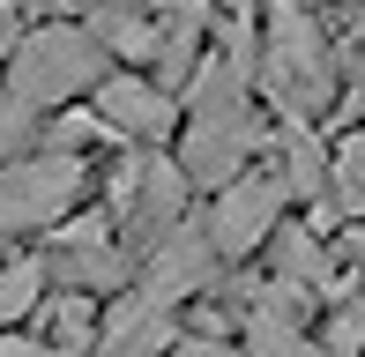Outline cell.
<instances>
[{
  "label": "cell",
  "mask_w": 365,
  "mask_h": 357,
  "mask_svg": "<svg viewBox=\"0 0 365 357\" xmlns=\"http://www.w3.org/2000/svg\"><path fill=\"white\" fill-rule=\"evenodd\" d=\"M105 60H112V45L97 38V23H68V15H53V23L23 30V45H15V60L0 75H8V90L23 97V105L60 112L68 97H82V90L105 82Z\"/></svg>",
  "instance_id": "cell-1"
},
{
  "label": "cell",
  "mask_w": 365,
  "mask_h": 357,
  "mask_svg": "<svg viewBox=\"0 0 365 357\" xmlns=\"http://www.w3.org/2000/svg\"><path fill=\"white\" fill-rule=\"evenodd\" d=\"M261 90L284 119H313L336 97V68H328V38L306 15V0H269L261 23Z\"/></svg>",
  "instance_id": "cell-2"
},
{
  "label": "cell",
  "mask_w": 365,
  "mask_h": 357,
  "mask_svg": "<svg viewBox=\"0 0 365 357\" xmlns=\"http://www.w3.org/2000/svg\"><path fill=\"white\" fill-rule=\"evenodd\" d=\"M90 193V156L82 149H23L0 164V231L23 238V231H60L68 208H82Z\"/></svg>",
  "instance_id": "cell-3"
},
{
  "label": "cell",
  "mask_w": 365,
  "mask_h": 357,
  "mask_svg": "<svg viewBox=\"0 0 365 357\" xmlns=\"http://www.w3.org/2000/svg\"><path fill=\"white\" fill-rule=\"evenodd\" d=\"M187 193H194V178H187L179 156L127 149L120 171H112V216H120V231H135V238H164L179 223V208H187Z\"/></svg>",
  "instance_id": "cell-4"
},
{
  "label": "cell",
  "mask_w": 365,
  "mask_h": 357,
  "mask_svg": "<svg viewBox=\"0 0 365 357\" xmlns=\"http://www.w3.org/2000/svg\"><path fill=\"white\" fill-rule=\"evenodd\" d=\"M90 112L112 127V142H127V149H164V142L179 134V97L157 82L149 68H127V75H105V82L90 90Z\"/></svg>",
  "instance_id": "cell-5"
},
{
  "label": "cell",
  "mask_w": 365,
  "mask_h": 357,
  "mask_svg": "<svg viewBox=\"0 0 365 357\" xmlns=\"http://www.w3.org/2000/svg\"><path fill=\"white\" fill-rule=\"evenodd\" d=\"M284 201H291L284 171H239V178H231L217 201H209V238L224 246V261L269 246V238L284 231Z\"/></svg>",
  "instance_id": "cell-6"
},
{
  "label": "cell",
  "mask_w": 365,
  "mask_h": 357,
  "mask_svg": "<svg viewBox=\"0 0 365 357\" xmlns=\"http://www.w3.org/2000/svg\"><path fill=\"white\" fill-rule=\"evenodd\" d=\"M217 261H224V246L209 238V223H172V231L149 246V261H142V290L164 298V305H179V298H194V290H209Z\"/></svg>",
  "instance_id": "cell-7"
},
{
  "label": "cell",
  "mask_w": 365,
  "mask_h": 357,
  "mask_svg": "<svg viewBox=\"0 0 365 357\" xmlns=\"http://www.w3.org/2000/svg\"><path fill=\"white\" fill-rule=\"evenodd\" d=\"M179 328H172V305L135 290V298H112L105 305V328H97V357H172Z\"/></svg>",
  "instance_id": "cell-8"
},
{
  "label": "cell",
  "mask_w": 365,
  "mask_h": 357,
  "mask_svg": "<svg viewBox=\"0 0 365 357\" xmlns=\"http://www.w3.org/2000/svg\"><path fill=\"white\" fill-rule=\"evenodd\" d=\"M276 171H284L291 201H321V193H328V171H336V149H328L306 119H284V134H276Z\"/></svg>",
  "instance_id": "cell-9"
},
{
  "label": "cell",
  "mask_w": 365,
  "mask_h": 357,
  "mask_svg": "<svg viewBox=\"0 0 365 357\" xmlns=\"http://www.w3.org/2000/svg\"><path fill=\"white\" fill-rule=\"evenodd\" d=\"M45 298H53V261H38V253L0 261V335H15L23 320H38Z\"/></svg>",
  "instance_id": "cell-10"
},
{
  "label": "cell",
  "mask_w": 365,
  "mask_h": 357,
  "mask_svg": "<svg viewBox=\"0 0 365 357\" xmlns=\"http://www.w3.org/2000/svg\"><path fill=\"white\" fill-rule=\"evenodd\" d=\"M269 275H276V283H298V290L321 283V275H328V246L306 231V223H291V231L269 238Z\"/></svg>",
  "instance_id": "cell-11"
},
{
  "label": "cell",
  "mask_w": 365,
  "mask_h": 357,
  "mask_svg": "<svg viewBox=\"0 0 365 357\" xmlns=\"http://www.w3.org/2000/svg\"><path fill=\"white\" fill-rule=\"evenodd\" d=\"M321 201H328L321 216H343V223L365 216V134L336 149V171H328V193H321Z\"/></svg>",
  "instance_id": "cell-12"
},
{
  "label": "cell",
  "mask_w": 365,
  "mask_h": 357,
  "mask_svg": "<svg viewBox=\"0 0 365 357\" xmlns=\"http://www.w3.org/2000/svg\"><path fill=\"white\" fill-rule=\"evenodd\" d=\"M0 357H97V350H60V343H45V335H0Z\"/></svg>",
  "instance_id": "cell-13"
},
{
  "label": "cell",
  "mask_w": 365,
  "mask_h": 357,
  "mask_svg": "<svg viewBox=\"0 0 365 357\" xmlns=\"http://www.w3.org/2000/svg\"><path fill=\"white\" fill-rule=\"evenodd\" d=\"M358 60H365V23H358Z\"/></svg>",
  "instance_id": "cell-14"
}]
</instances>
